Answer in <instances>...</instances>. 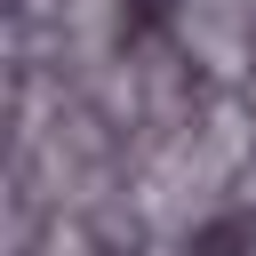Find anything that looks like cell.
<instances>
[{
	"mask_svg": "<svg viewBox=\"0 0 256 256\" xmlns=\"http://www.w3.org/2000/svg\"><path fill=\"white\" fill-rule=\"evenodd\" d=\"M248 24H256L248 0H184V8H176L184 56H200L216 80H240V72H248Z\"/></svg>",
	"mask_w": 256,
	"mask_h": 256,
	"instance_id": "1",
	"label": "cell"
},
{
	"mask_svg": "<svg viewBox=\"0 0 256 256\" xmlns=\"http://www.w3.org/2000/svg\"><path fill=\"white\" fill-rule=\"evenodd\" d=\"M40 256H104V248L88 240V224H48V240H40Z\"/></svg>",
	"mask_w": 256,
	"mask_h": 256,
	"instance_id": "2",
	"label": "cell"
},
{
	"mask_svg": "<svg viewBox=\"0 0 256 256\" xmlns=\"http://www.w3.org/2000/svg\"><path fill=\"white\" fill-rule=\"evenodd\" d=\"M232 208H256V152H248L240 176H232Z\"/></svg>",
	"mask_w": 256,
	"mask_h": 256,
	"instance_id": "3",
	"label": "cell"
}]
</instances>
